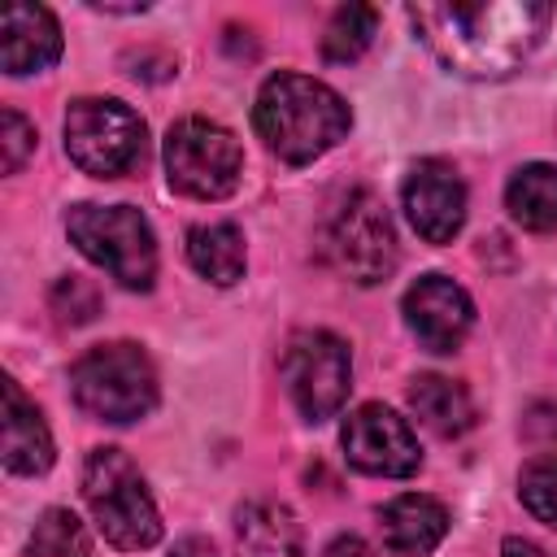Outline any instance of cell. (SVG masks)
Returning a JSON list of instances; mask_svg holds the SVG:
<instances>
[{"mask_svg":"<svg viewBox=\"0 0 557 557\" xmlns=\"http://www.w3.org/2000/svg\"><path fill=\"white\" fill-rule=\"evenodd\" d=\"M374 30H379V13H374L370 4H344V9H335V17L326 22L322 57L335 61V65H348V61H357V57L370 48Z\"/></svg>","mask_w":557,"mask_h":557,"instance_id":"cell-20","label":"cell"},{"mask_svg":"<svg viewBox=\"0 0 557 557\" xmlns=\"http://www.w3.org/2000/svg\"><path fill=\"white\" fill-rule=\"evenodd\" d=\"M65 152L91 178H117L144 157V117L113 96H83L65 109Z\"/></svg>","mask_w":557,"mask_h":557,"instance_id":"cell-6","label":"cell"},{"mask_svg":"<svg viewBox=\"0 0 557 557\" xmlns=\"http://www.w3.org/2000/svg\"><path fill=\"white\" fill-rule=\"evenodd\" d=\"M48 305H52V313H57L61 322L78 326V322H91V318H96L100 296H96V287H91L87 278H74V274H70V278H61V283L52 287Z\"/></svg>","mask_w":557,"mask_h":557,"instance_id":"cell-23","label":"cell"},{"mask_svg":"<svg viewBox=\"0 0 557 557\" xmlns=\"http://www.w3.org/2000/svg\"><path fill=\"white\" fill-rule=\"evenodd\" d=\"M239 557H305V531L278 500H248L235 513Z\"/></svg>","mask_w":557,"mask_h":557,"instance_id":"cell-16","label":"cell"},{"mask_svg":"<svg viewBox=\"0 0 557 557\" xmlns=\"http://www.w3.org/2000/svg\"><path fill=\"white\" fill-rule=\"evenodd\" d=\"M400 309H405V326L413 331V339L426 352H457L474 326V305H470L466 287H457L444 274H422L405 292Z\"/></svg>","mask_w":557,"mask_h":557,"instance_id":"cell-11","label":"cell"},{"mask_svg":"<svg viewBox=\"0 0 557 557\" xmlns=\"http://www.w3.org/2000/svg\"><path fill=\"white\" fill-rule=\"evenodd\" d=\"M70 244L96 261L109 278L131 292H148L157 278V239L139 209L131 205H74L65 213Z\"/></svg>","mask_w":557,"mask_h":557,"instance_id":"cell-5","label":"cell"},{"mask_svg":"<svg viewBox=\"0 0 557 557\" xmlns=\"http://www.w3.org/2000/svg\"><path fill=\"white\" fill-rule=\"evenodd\" d=\"M505 209L527 231H553L557 226V165L548 161L522 165L505 187Z\"/></svg>","mask_w":557,"mask_h":557,"instance_id":"cell-18","label":"cell"},{"mask_svg":"<svg viewBox=\"0 0 557 557\" xmlns=\"http://www.w3.org/2000/svg\"><path fill=\"white\" fill-rule=\"evenodd\" d=\"M383 544L400 557H426L444 535H448V509L435 496L422 492H400L379 509Z\"/></svg>","mask_w":557,"mask_h":557,"instance_id":"cell-14","label":"cell"},{"mask_svg":"<svg viewBox=\"0 0 557 557\" xmlns=\"http://www.w3.org/2000/svg\"><path fill=\"white\" fill-rule=\"evenodd\" d=\"M322 239H326L331 261L361 287H374L396 270V231H392L383 200L370 187L348 191L331 209Z\"/></svg>","mask_w":557,"mask_h":557,"instance_id":"cell-8","label":"cell"},{"mask_svg":"<svg viewBox=\"0 0 557 557\" xmlns=\"http://www.w3.org/2000/svg\"><path fill=\"white\" fill-rule=\"evenodd\" d=\"M344 457L361 470V474H379V479H409L422 466V448L418 435L409 431V422L400 413H392L387 405H357L339 431Z\"/></svg>","mask_w":557,"mask_h":557,"instance_id":"cell-10","label":"cell"},{"mask_svg":"<svg viewBox=\"0 0 557 557\" xmlns=\"http://www.w3.org/2000/svg\"><path fill=\"white\" fill-rule=\"evenodd\" d=\"M431 57L461 78H505L544 39L553 4L487 0V4H409L405 9Z\"/></svg>","mask_w":557,"mask_h":557,"instance_id":"cell-1","label":"cell"},{"mask_svg":"<svg viewBox=\"0 0 557 557\" xmlns=\"http://www.w3.org/2000/svg\"><path fill=\"white\" fill-rule=\"evenodd\" d=\"M61 57V26L44 4H4L0 17V65L4 74H39Z\"/></svg>","mask_w":557,"mask_h":557,"instance_id":"cell-13","label":"cell"},{"mask_svg":"<svg viewBox=\"0 0 557 557\" xmlns=\"http://www.w3.org/2000/svg\"><path fill=\"white\" fill-rule=\"evenodd\" d=\"M187 261L218 287H231L244 274V235L235 222H205L187 231Z\"/></svg>","mask_w":557,"mask_h":557,"instance_id":"cell-19","label":"cell"},{"mask_svg":"<svg viewBox=\"0 0 557 557\" xmlns=\"http://www.w3.org/2000/svg\"><path fill=\"white\" fill-rule=\"evenodd\" d=\"M283 383L305 422L335 418L352 387L348 344L331 331H296L283 348Z\"/></svg>","mask_w":557,"mask_h":557,"instance_id":"cell-9","label":"cell"},{"mask_svg":"<svg viewBox=\"0 0 557 557\" xmlns=\"http://www.w3.org/2000/svg\"><path fill=\"white\" fill-rule=\"evenodd\" d=\"M405 218L426 244H448L466 222V183L448 161H418L405 178Z\"/></svg>","mask_w":557,"mask_h":557,"instance_id":"cell-12","label":"cell"},{"mask_svg":"<svg viewBox=\"0 0 557 557\" xmlns=\"http://www.w3.org/2000/svg\"><path fill=\"white\" fill-rule=\"evenodd\" d=\"M170 557H218V548H213L205 535H187V540H178V544L170 548Z\"/></svg>","mask_w":557,"mask_h":557,"instance_id":"cell-26","label":"cell"},{"mask_svg":"<svg viewBox=\"0 0 557 557\" xmlns=\"http://www.w3.org/2000/svg\"><path fill=\"white\" fill-rule=\"evenodd\" d=\"M83 500L113 548L139 553L161 540V513L139 466L122 448H91L83 461Z\"/></svg>","mask_w":557,"mask_h":557,"instance_id":"cell-4","label":"cell"},{"mask_svg":"<svg viewBox=\"0 0 557 557\" xmlns=\"http://www.w3.org/2000/svg\"><path fill=\"white\" fill-rule=\"evenodd\" d=\"M70 392H74V405L87 418L126 426V422L152 413V405H157V370H152V361H148V352L139 344L113 339V344L87 348L70 366Z\"/></svg>","mask_w":557,"mask_h":557,"instance_id":"cell-3","label":"cell"},{"mask_svg":"<svg viewBox=\"0 0 557 557\" xmlns=\"http://www.w3.org/2000/svg\"><path fill=\"white\" fill-rule=\"evenodd\" d=\"M500 557H548L540 544H531V540H522V535H509L505 544H500Z\"/></svg>","mask_w":557,"mask_h":557,"instance_id":"cell-27","label":"cell"},{"mask_svg":"<svg viewBox=\"0 0 557 557\" xmlns=\"http://www.w3.org/2000/svg\"><path fill=\"white\" fill-rule=\"evenodd\" d=\"M244 170L239 139L209 117H183L165 135V178L191 200H222L235 191Z\"/></svg>","mask_w":557,"mask_h":557,"instance_id":"cell-7","label":"cell"},{"mask_svg":"<svg viewBox=\"0 0 557 557\" xmlns=\"http://www.w3.org/2000/svg\"><path fill=\"white\" fill-rule=\"evenodd\" d=\"M26 553L30 557H91V535L78 522V513H70V509H44L39 522H35V531H30Z\"/></svg>","mask_w":557,"mask_h":557,"instance_id":"cell-21","label":"cell"},{"mask_svg":"<svg viewBox=\"0 0 557 557\" xmlns=\"http://www.w3.org/2000/svg\"><path fill=\"white\" fill-rule=\"evenodd\" d=\"M252 126H257V135L265 139V148L278 161L309 165L313 157L331 152L348 135L352 113H348L344 96L331 91L326 83H318L309 74L278 70L257 91Z\"/></svg>","mask_w":557,"mask_h":557,"instance_id":"cell-2","label":"cell"},{"mask_svg":"<svg viewBox=\"0 0 557 557\" xmlns=\"http://www.w3.org/2000/svg\"><path fill=\"white\" fill-rule=\"evenodd\" d=\"M322 557H374V548L361 540V535H339V540H331L326 544V553Z\"/></svg>","mask_w":557,"mask_h":557,"instance_id":"cell-25","label":"cell"},{"mask_svg":"<svg viewBox=\"0 0 557 557\" xmlns=\"http://www.w3.org/2000/svg\"><path fill=\"white\" fill-rule=\"evenodd\" d=\"M518 496H522V505H527L540 522L557 527V453L535 457V461L522 466V474H518Z\"/></svg>","mask_w":557,"mask_h":557,"instance_id":"cell-22","label":"cell"},{"mask_svg":"<svg viewBox=\"0 0 557 557\" xmlns=\"http://www.w3.org/2000/svg\"><path fill=\"white\" fill-rule=\"evenodd\" d=\"M4 466L13 474H44L52 466V431L13 379H4Z\"/></svg>","mask_w":557,"mask_h":557,"instance_id":"cell-15","label":"cell"},{"mask_svg":"<svg viewBox=\"0 0 557 557\" xmlns=\"http://www.w3.org/2000/svg\"><path fill=\"white\" fill-rule=\"evenodd\" d=\"M35 152V126L17 109H0V170L17 174Z\"/></svg>","mask_w":557,"mask_h":557,"instance_id":"cell-24","label":"cell"},{"mask_svg":"<svg viewBox=\"0 0 557 557\" xmlns=\"http://www.w3.org/2000/svg\"><path fill=\"white\" fill-rule=\"evenodd\" d=\"M409 409L418 413L422 426H431L435 435H466L474 426V400L461 383L444 379V374H418L409 383Z\"/></svg>","mask_w":557,"mask_h":557,"instance_id":"cell-17","label":"cell"}]
</instances>
